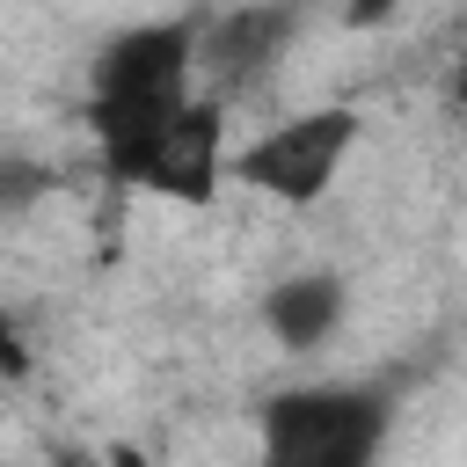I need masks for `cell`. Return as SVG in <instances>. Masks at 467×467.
<instances>
[{"label":"cell","instance_id":"ba28073f","mask_svg":"<svg viewBox=\"0 0 467 467\" xmlns=\"http://www.w3.org/2000/svg\"><path fill=\"white\" fill-rule=\"evenodd\" d=\"M22 372H29V343H22L15 314L0 306V379H22Z\"/></svg>","mask_w":467,"mask_h":467},{"label":"cell","instance_id":"52a82bcc","mask_svg":"<svg viewBox=\"0 0 467 467\" xmlns=\"http://www.w3.org/2000/svg\"><path fill=\"white\" fill-rule=\"evenodd\" d=\"M44 197H51V168H36V161H22V153H0V219L29 212V204H44Z\"/></svg>","mask_w":467,"mask_h":467},{"label":"cell","instance_id":"7a4b0ae2","mask_svg":"<svg viewBox=\"0 0 467 467\" xmlns=\"http://www.w3.org/2000/svg\"><path fill=\"white\" fill-rule=\"evenodd\" d=\"M387 445L379 387H285L263 401V460L270 467H365Z\"/></svg>","mask_w":467,"mask_h":467},{"label":"cell","instance_id":"3957f363","mask_svg":"<svg viewBox=\"0 0 467 467\" xmlns=\"http://www.w3.org/2000/svg\"><path fill=\"white\" fill-rule=\"evenodd\" d=\"M102 168H109V182H131V190H153V197H175V204H212L219 182H226V109H219V95H190L161 124L102 146Z\"/></svg>","mask_w":467,"mask_h":467},{"label":"cell","instance_id":"5b68a950","mask_svg":"<svg viewBox=\"0 0 467 467\" xmlns=\"http://www.w3.org/2000/svg\"><path fill=\"white\" fill-rule=\"evenodd\" d=\"M299 0H248V7H226L212 22H197V80H212V95H248L263 88L292 36H299Z\"/></svg>","mask_w":467,"mask_h":467},{"label":"cell","instance_id":"9c48e42d","mask_svg":"<svg viewBox=\"0 0 467 467\" xmlns=\"http://www.w3.org/2000/svg\"><path fill=\"white\" fill-rule=\"evenodd\" d=\"M445 95H452V109H460V117H467V51H460V58H452V88H445Z\"/></svg>","mask_w":467,"mask_h":467},{"label":"cell","instance_id":"277c9868","mask_svg":"<svg viewBox=\"0 0 467 467\" xmlns=\"http://www.w3.org/2000/svg\"><path fill=\"white\" fill-rule=\"evenodd\" d=\"M358 109H343V102H328V109H299V117H285V124H270L263 139H248L241 153H234V182H248V190H263V197H277V204H314L328 182H336V168H343V153L358 146Z\"/></svg>","mask_w":467,"mask_h":467},{"label":"cell","instance_id":"8992f818","mask_svg":"<svg viewBox=\"0 0 467 467\" xmlns=\"http://www.w3.org/2000/svg\"><path fill=\"white\" fill-rule=\"evenodd\" d=\"M263 321H270V336L285 350H321L336 336V321H343V277L336 270H299V277L270 285Z\"/></svg>","mask_w":467,"mask_h":467},{"label":"cell","instance_id":"30bf717a","mask_svg":"<svg viewBox=\"0 0 467 467\" xmlns=\"http://www.w3.org/2000/svg\"><path fill=\"white\" fill-rule=\"evenodd\" d=\"M379 15H387V0H358L350 7V22H379Z\"/></svg>","mask_w":467,"mask_h":467},{"label":"cell","instance_id":"6da1fadb","mask_svg":"<svg viewBox=\"0 0 467 467\" xmlns=\"http://www.w3.org/2000/svg\"><path fill=\"white\" fill-rule=\"evenodd\" d=\"M190 95H197V22H139L95 51L88 124L102 146H117V139L161 124L168 109H182Z\"/></svg>","mask_w":467,"mask_h":467}]
</instances>
